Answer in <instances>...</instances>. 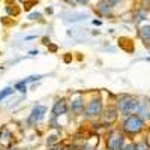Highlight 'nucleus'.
Here are the masks:
<instances>
[{"instance_id": "30", "label": "nucleus", "mask_w": 150, "mask_h": 150, "mask_svg": "<svg viewBox=\"0 0 150 150\" xmlns=\"http://www.w3.org/2000/svg\"><path fill=\"white\" fill-rule=\"evenodd\" d=\"M42 44H44V45H47V47H48L50 44H51V39H50V36H44V38H42Z\"/></svg>"}, {"instance_id": "2", "label": "nucleus", "mask_w": 150, "mask_h": 150, "mask_svg": "<svg viewBox=\"0 0 150 150\" xmlns=\"http://www.w3.org/2000/svg\"><path fill=\"white\" fill-rule=\"evenodd\" d=\"M146 125L147 123H144L137 114H131V116H126L122 119L120 129L126 135V138H132V137H137L146 129Z\"/></svg>"}, {"instance_id": "9", "label": "nucleus", "mask_w": 150, "mask_h": 150, "mask_svg": "<svg viewBox=\"0 0 150 150\" xmlns=\"http://www.w3.org/2000/svg\"><path fill=\"white\" fill-rule=\"evenodd\" d=\"M60 18L63 20L66 24H77L80 21H84L89 18V14L87 12H72V11H66V12H62Z\"/></svg>"}, {"instance_id": "36", "label": "nucleus", "mask_w": 150, "mask_h": 150, "mask_svg": "<svg viewBox=\"0 0 150 150\" xmlns=\"http://www.w3.org/2000/svg\"><path fill=\"white\" fill-rule=\"evenodd\" d=\"M63 2H65V3H68L69 6H75V2H74V0H63Z\"/></svg>"}, {"instance_id": "31", "label": "nucleus", "mask_w": 150, "mask_h": 150, "mask_svg": "<svg viewBox=\"0 0 150 150\" xmlns=\"http://www.w3.org/2000/svg\"><path fill=\"white\" fill-rule=\"evenodd\" d=\"M48 50H50L51 53H56L57 50H59V47H57V45H54V44H50V45H48Z\"/></svg>"}, {"instance_id": "14", "label": "nucleus", "mask_w": 150, "mask_h": 150, "mask_svg": "<svg viewBox=\"0 0 150 150\" xmlns=\"http://www.w3.org/2000/svg\"><path fill=\"white\" fill-rule=\"evenodd\" d=\"M14 93H15L14 86H6L5 89H2V90H0V104H2L5 99H8V98H11V96H14Z\"/></svg>"}, {"instance_id": "5", "label": "nucleus", "mask_w": 150, "mask_h": 150, "mask_svg": "<svg viewBox=\"0 0 150 150\" xmlns=\"http://www.w3.org/2000/svg\"><path fill=\"white\" fill-rule=\"evenodd\" d=\"M68 105H69V112L72 117H80L84 112V105H86V93L84 92H74L71 98L68 99Z\"/></svg>"}, {"instance_id": "18", "label": "nucleus", "mask_w": 150, "mask_h": 150, "mask_svg": "<svg viewBox=\"0 0 150 150\" xmlns=\"http://www.w3.org/2000/svg\"><path fill=\"white\" fill-rule=\"evenodd\" d=\"M14 89H15V92H18V93H21L23 96H26V93H27V89H29V86L24 83V80H21V81H17L15 84H14Z\"/></svg>"}, {"instance_id": "40", "label": "nucleus", "mask_w": 150, "mask_h": 150, "mask_svg": "<svg viewBox=\"0 0 150 150\" xmlns=\"http://www.w3.org/2000/svg\"><path fill=\"white\" fill-rule=\"evenodd\" d=\"M96 150H107V149H105V147H98Z\"/></svg>"}, {"instance_id": "23", "label": "nucleus", "mask_w": 150, "mask_h": 150, "mask_svg": "<svg viewBox=\"0 0 150 150\" xmlns=\"http://www.w3.org/2000/svg\"><path fill=\"white\" fill-rule=\"evenodd\" d=\"M134 147H135V150H150V146L147 144V141H146V140L134 141Z\"/></svg>"}, {"instance_id": "24", "label": "nucleus", "mask_w": 150, "mask_h": 150, "mask_svg": "<svg viewBox=\"0 0 150 150\" xmlns=\"http://www.w3.org/2000/svg\"><path fill=\"white\" fill-rule=\"evenodd\" d=\"M83 141H84V140H83ZM83 141L74 140L72 143H69V144H65V150H80V147H81Z\"/></svg>"}, {"instance_id": "37", "label": "nucleus", "mask_w": 150, "mask_h": 150, "mask_svg": "<svg viewBox=\"0 0 150 150\" xmlns=\"http://www.w3.org/2000/svg\"><path fill=\"white\" fill-rule=\"evenodd\" d=\"M72 60V57H71V54H68V56H65V63H69V62Z\"/></svg>"}, {"instance_id": "34", "label": "nucleus", "mask_w": 150, "mask_h": 150, "mask_svg": "<svg viewBox=\"0 0 150 150\" xmlns=\"http://www.w3.org/2000/svg\"><path fill=\"white\" fill-rule=\"evenodd\" d=\"M38 38V35H30V36H26L24 38V42H27V41H35Z\"/></svg>"}, {"instance_id": "25", "label": "nucleus", "mask_w": 150, "mask_h": 150, "mask_svg": "<svg viewBox=\"0 0 150 150\" xmlns=\"http://www.w3.org/2000/svg\"><path fill=\"white\" fill-rule=\"evenodd\" d=\"M38 2H39V0H27V2L23 5V6H24V11H30V9H32V6H35Z\"/></svg>"}, {"instance_id": "15", "label": "nucleus", "mask_w": 150, "mask_h": 150, "mask_svg": "<svg viewBox=\"0 0 150 150\" xmlns=\"http://www.w3.org/2000/svg\"><path fill=\"white\" fill-rule=\"evenodd\" d=\"M59 143H60V131H57V134H50L47 137V140H45L47 147H53V146H56Z\"/></svg>"}, {"instance_id": "21", "label": "nucleus", "mask_w": 150, "mask_h": 150, "mask_svg": "<svg viewBox=\"0 0 150 150\" xmlns=\"http://www.w3.org/2000/svg\"><path fill=\"white\" fill-rule=\"evenodd\" d=\"M48 128L50 129H57V131H60L62 129V126H60V122H59V119L57 117H50L48 119Z\"/></svg>"}, {"instance_id": "32", "label": "nucleus", "mask_w": 150, "mask_h": 150, "mask_svg": "<svg viewBox=\"0 0 150 150\" xmlns=\"http://www.w3.org/2000/svg\"><path fill=\"white\" fill-rule=\"evenodd\" d=\"M27 54H29L30 57H35V56H38V54H39V50H38V48H36V50H30V51H29Z\"/></svg>"}, {"instance_id": "28", "label": "nucleus", "mask_w": 150, "mask_h": 150, "mask_svg": "<svg viewBox=\"0 0 150 150\" xmlns=\"http://www.w3.org/2000/svg\"><path fill=\"white\" fill-rule=\"evenodd\" d=\"M123 150H135V147H134V141H128L126 144H125Z\"/></svg>"}, {"instance_id": "22", "label": "nucleus", "mask_w": 150, "mask_h": 150, "mask_svg": "<svg viewBox=\"0 0 150 150\" xmlns=\"http://www.w3.org/2000/svg\"><path fill=\"white\" fill-rule=\"evenodd\" d=\"M27 20L29 21H44V17L41 12H38V11H33V12H29V15H27Z\"/></svg>"}, {"instance_id": "11", "label": "nucleus", "mask_w": 150, "mask_h": 150, "mask_svg": "<svg viewBox=\"0 0 150 150\" xmlns=\"http://www.w3.org/2000/svg\"><path fill=\"white\" fill-rule=\"evenodd\" d=\"M95 11L99 17L102 18H111L112 17V8L108 6L105 0H98V3L95 5Z\"/></svg>"}, {"instance_id": "17", "label": "nucleus", "mask_w": 150, "mask_h": 150, "mask_svg": "<svg viewBox=\"0 0 150 150\" xmlns=\"http://www.w3.org/2000/svg\"><path fill=\"white\" fill-rule=\"evenodd\" d=\"M12 132L9 131V128L6 126V125H3L2 128H0V141H9L12 140Z\"/></svg>"}, {"instance_id": "33", "label": "nucleus", "mask_w": 150, "mask_h": 150, "mask_svg": "<svg viewBox=\"0 0 150 150\" xmlns=\"http://www.w3.org/2000/svg\"><path fill=\"white\" fill-rule=\"evenodd\" d=\"M45 14H47V15H53V14H54V9H53L51 6H47V8H45Z\"/></svg>"}, {"instance_id": "1", "label": "nucleus", "mask_w": 150, "mask_h": 150, "mask_svg": "<svg viewBox=\"0 0 150 150\" xmlns=\"http://www.w3.org/2000/svg\"><path fill=\"white\" fill-rule=\"evenodd\" d=\"M104 111V99L101 93H90L89 98L86 99V105H84V112L83 117L84 120H99Z\"/></svg>"}, {"instance_id": "27", "label": "nucleus", "mask_w": 150, "mask_h": 150, "mask_svg": "<svg viewBox=\"0 0 150 150\" xmlns=\"http://www.w3.org/2000/svg\"><path fill=\"white\" fill-rule=\"evenodd\" d=\"M48 150H65V144L63 143H59L53 147H48Z\"/></svg>"}, {"instance_id": "4", "label": "nucleus", "mask_w": 150, "mask_h": 150, "mask_svg": "<svg viewBox=\"0 0 150 150\" xmlns=\"http://www.w3.org/2000/svg\"><path fill=\"white\" fill-rule=\"evenodd\" d=\"M104 147L107 150H123L126 144V135L122 132L120 128H110L104 138Z\"/></svg>"}, {"instance_id": "20", "label": "nucleus", "mask_w": 150, "mask_h": 150, "mask_svg": "<svg viewBox=\"0 0 150 150\" xmlns=\"http://www.w3.org/2000/svg\"><path fill=\"white\" fill-rule=\"evenodd\" d=\"M44 77H45V75H42V74L29 75V77H26V78H24V83H26L27 86H29V84H35V83H39V81H41Z\"/></svg>"}, {"instance_id": "7", "label": "nucleus", "mask_w": 150, "mask_h": 150, "mask_svg": "<svg viewBox=\"0 0 150 150\" xmlns=\"http://www.w3.org/2000/svg\"><path fill=\"white\" fill-rule=\"evenodd\" d=\"M117 119H119V111H117L114 104H111L108 107H104V111H102L101 117H99V123H101L102 128L110 129L112 125L117 122Z\"/></svg>"}, {"instance_id": "26", "label": "nucleus", "mask_w": 150, "mask_h": 150, "mask_svg": "<svg viewBox=\"0 0 150 150\" xmlns=\"http://www.w3.org/2000/svg\"><path fill=\"white\" fill-rule=\"evenodd\" d=\"M105 2L108 3V6H111L112 9H114V8H117V6L123 2V0H105Z\"/></svg>"}, {"instance_id": "6", "label": "nucleus", "mask_w": 150, "mask_h": 150, "mask_svg": "<svg viewBox=\"0 0 150 150\" xmlns=\"http://www.w3.org/2000/svg\"><path fill=\"white\" fill-rule=\"evenodd\" d=\"M48 112V108L45 105H41V104H36L26 119V126L27 128H35L36 125H39L44 119H45V114Z\"/></svg>"}, {"instance_id": "29", "label": "nucleus", "mask_w": 150, "mask_h": 150, "mask_svg": "<svg viewBox=\"0 0 150 150\" xmlns=\"http://www.w3.org/2000/svg\"><path fill=\"white\" fill-rule=\"evenodd\" d=\"M75 2V5H81V6H87L89 5V2L90 0H74Z\"/></svg>"}, {"instance_id": "13", "label": "nucleus", "mask_w": 150, "mask_h": 150, "mask_svg": "<svg viewBox=\"0 0 150 150\" xmlns=\"http://www.w3.org/2000/svg\"><path fill=\"white\" fill-rule=\"evenodd\" d=\"M138 38L143 42H150V24H143L138 27Z\"/></svg>"}, {"instance_id": "19", "label": "nucleus", "mask_w": 150, "mask_h": 150, "mask_svg": "<svg viewBox=\"0 0 150 150\" xmlns=\"http://www.w3.org/2000/svg\"><path fill=\"white\" fill-rule=\"evenodd\" d=\"M5 11H6L8 15H12V17H18V15H20V8H17L14 3L11 5V3L8 2L6 6H5Z\"/></svg>"}, {"instance_id": "38", "label": "nucleus", "mask_w": 150, "mask_h": 150, "mask_svg": "<svg viewBox=\"0 0 150 150\" xmlns=\"http://www.w3.org/2000/svg\"><path fill=\"white\" fill-rule=\"evenodd\" d=\"M6 150H21V149L17 146H11V147H6Z\"/></svg>"}, {"instance_id": "8", "label": "nucleus", "mask_w": 150, "mask_h": 150, "mask_svg": "<svg viewBox=\"0 0 150 150\" xmlns=\"http://www.w3.org/2000/svg\"><path fill=\"white\" fill-rule=\"evenodd\" d=\"M69 112V105H68V99L66 98H57L56 99V102L53 104L51 107V116L53 117H57L60 119L62 116H65Z\"/></svg>"}, {"instance_id": "16", "label": "nucleus", "mask_w": 150, "mask_h": 150, "mask_svg": "<svg viewBox=\"0 0 150 150\" xmlns=\"http://www.w3.org/2000/svg\"><path fill=\"white\" fill-rule=\"evenodd\" d=\"M146 20H149V9L140 8L138 11H137V14H135V23L140 24V23H143Z\"/></svg>"}, {"instance_id": "12", "label": "nucleus", "mask_w": 150, "mask_h": 150, "mask_svg": "<svg viewBox=\"0 0 150 150\" xmlns=\"http://www.w3.org/2000/svg\"><path fill=\"white\" fill-rule=\"evenodd\" d=\"M99 143H101V138H99V135H90L89 138H84L80 150H96Z\"/></svg>"}, {"instance_id": "10", "label": "nucleus", "mask_w": 150, "mask_h": 150, "mask_svg": "<svg viewBox=\"0 0 150 150\" xmlns=\"http://www.w3.org/2000/svg\"><path fill=\"white\" fill-rule=\"evenodd\" d=\"M137 116H138L144 123L150 122V99L149 98H140V104L138 108H137Z\"/></svg>"}, {"instance_id": "39", "label": "nucleus", "mask_w": 150, "mask_h": 150, "mask_svg": "<svg viewBox=\"0 0 150 150\" xmlns=\"http://www.w3.org/2000/svg\"><path fill=\"white\" fill-rule=\"evenodd\" d=\"M18 2H20V3H23V5H24V3H26V2H27V0H18Z\"/></svg>"}, {"instance_id": "3", "label": "nucleus", "mask_w": 150, "mask_h": 150, "mask_svg": "<svg viewBox=\"0 0 150 150\" xmlns=\"http://www.w3.org/2000/svg\"><path fill=\"white\" fill-rule=\"evenodd\" d=\"M138 104H140V98L134 96V95H120L117 98V101L114 102V105L119 111V116H122V117L135 114L137 108H138Z\"/></svg>"}, {"instance_id": "35", "label": "nucleus", "mask_w": 150, "mask_h": 150, "mask_svg": "<svg viewBox=\"0 0 150 150\" xmlns=\"http://www.w3.org/2000/svg\"><path fill=\"white\" fill-rule=\"evenodd\" d=\"M92 24H93V26H98V27H99V26H102V21H101V20L93 18V20H92Z\"/></svg>"}]
</instances>
